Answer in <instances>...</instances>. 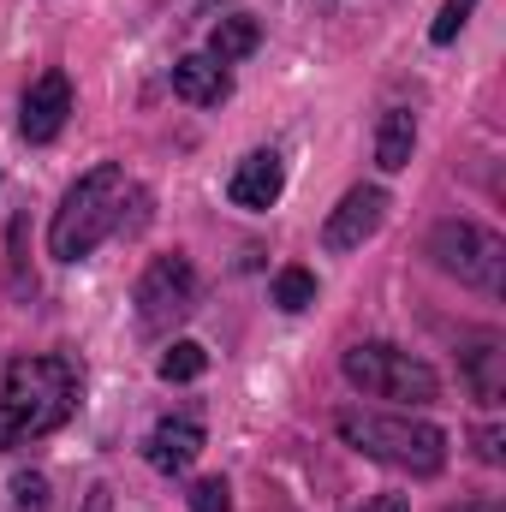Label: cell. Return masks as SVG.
I'll list each match as a JSON object with an SVG mask.
<instances>
[{
  "label": "cell",
  "mask_w": 506,
  "mask_h": 512,
  "mask_svg": "<svg viewBox=\"0 0 506 512\" xmlns=\"http://www.w3.org/2000/svg\"><path fill=\"white\" fill-rule=\"evenodd\" d=\"M78 405V364L72 358H18L6 364L0 387V447L36 441L48 429H60Z\"/></svg>",
  "instance_id": "obj_1"
},
{
  "label": "cell",
  "mask_w": 506,
  "mask_h": 512,
  "mask_svg": "<svg viewBox=\"0 0 506 512\" xmlns=\"http://www.w3.org/2000/svg\"><path fill=\"white\" fill-rule=\"evenodd\" d=\"M340 441L358 447L364 459H381L393 471H411V477H435L447 465V429L423 423V417H393V411H340L334 417Z\"/></svg>",
  "instance_id": "obj_2"
},
{
  "label": "cell",
  "mask_w": 506,
  "mask_h": 512,
  "mask_svg": "<svg viewBox=\"0 0 506 512\" xmlns=\"http://www.w3.org/2000/svg\"><path fill=\"white\" fill-rule=\"evenodd\" d=\"M126 167H114V161H102V167H90L72 191H66V203L54 209V227H48V251L60 256V262H84V256L96 251L114 227H120V209H126Z\"/></svg>",
  "instance_id": "obj_3"
},
{
  "label": "cell",
  "mask_w": 506,
  "mask_h": 512,
  "mask_svg": "<svg viewBox=\"0 0 506 512\" xmlns=\"http://www.w3.org/2000/svg\"><path fill=\"white\" fill-rule=\"evenodd\" d=\"M340 370H346V382L364 387L370 399L435 405V393H441V376H435L423 358H411V352H399V346H387V340H364V346H352V352L340 358Z\"/></svg>",
  "instance_id": "obj_4"
},
{
  "label": "cell",
  "mask_w": 506,
  "mask_h": 512,
  "mask_svg": "<svg viewBox=\"0 0 506 512\" xmlns=\"http://www.w3.org/2000/svg\"><path fill=\"white\" fill-rule=\"evenodd\" d=\"M429 256L447 274H459L465 286H477V292H501L506 286V245L495 233L471 227V221H441L435 239H429Z\"/></svg>",
  "instance_id": "obj_5"
},
{
  "label": "cell",
  "mask_w": 506,
  "mask_h": 512,
  "mask_svg": "<svg viewBox=\"0 0 506 512\" xmlns=\"http://www.w3.org/2000/svg\"><path fill=\"white\" fill-rule=\"evenodd\" d=\"M197 310V268L185 262V256H155L149 268H143V280H137V322L149 328V334H167L173 322H185Z\"/></svg>",
  "instance_id": "obj_6"
},
{
  "label": "cell",
  "mask_w": 506,
  "mask_h": 512,
  "mask_svg": "<svg viewBox=\"0 0 506 512\" xmlns=\"http://www.w3.org/2000/svg\"><path fill=\"white\" fill-rule=\"evenodd\" d=\"M381 221H387V191H381V185H352V191L328 209L322 245H328V251H358L364 239L381 233Z\"/></svg>",
  "instance_id": "obj_7"
},
{
  "label": "cell",
  "mask_w": 506,
  "mask_h": 512,
  "mask_svg": "<svg viewBox=\"0 0 506 512\" xmlns=\"http://www.w3.org/2000/svg\"><path fill=\"white\" fill-rule=\"evenodd\" d=\"M72 114V78L66 72H42L30 90H24V108H18V131L30 143H54L60 126Z\"/></svg>",
  "instance_id": "obj_8"
},
{
  "label": "cell",
  "mask_w": 506,
  "mask_h": 512,
  "mask_svg": "<svg viewBox=\"0 0 506 512\" xmlns=\"http://www.w3.org/2000/svg\"><path fill=\"white\" fill-rule=\"evenodd\" d=\"M280 191H286V161H280L274 149L245 155V161L233 167V179H227V197H233L239 209H274Z\"/></svg>",
  "instance_id": "obj_9"
},
{
  "label": "cell",
  "mask_w": 506,
  "mask_h": 512,
  "mask_svg": "<svg viewBox=\"0 0 506 512\" xmlns=\"http://www.w3.org/2000/svg\"><path fill=\"white\" fill-rule=\"evenodd\" d=\"M197 453H203V423H197V417H167V423L149 429V465H155L161 477L191 471Z\"/></svg>",
  "instance_id": "obj_10"
},
{
  "label": "cell",
  "mask_w": 506,
  "mask_h": 512,
  "mask_svg": "<svg viewBox=\"0 0 506 512\" xmlns=\"http://www.w3.org/2000/svg\"><path fill=\"white\" fill-rule=\"evenodd\" d=\"M173 96H179V102H197V108H221V102L233 96V78H227V66L209 60V54H185V60L173 66Z\"/></svg>",
  "instance_id": "obj_11"
},
{
  "label": "cell",
  "mask_w": 506,
  "mask_h": 512,
  "mask_svg": "<svg viewBox=\"0 0 506 512\" xmlns=\"http://www.w3.org/2000/svg\"><path fill=\"white\" fill-rule=\"evenodd\" d=\"M501 364H506L501 334H477V346L465 352V376H471V393H477L483 405H501V393H506Z\"/></svg>",
  "instance_id": "obj_12"
},
{
  "label": "cell",
  "mask_w": 506,
  "mask_h": 512,
  "mask_svg": "<svg viewBox=\"0 0 506 512\" xmlns=\"http://www.w3.org/2000/svg\"><path fill=\"white\" fill-rule=\"evenodd\" d=\"M411 149H417V120H411L405 108L381 114V131H376V167L381 173H399V167L411 161Z\"/></svg>",
  "instance_id": "obj_13"
},
{
  "label": "cell",
  "mask_w": 506,
  "mask_h": 512,
  "mask_svg": "<svg viewBox=\"0 0 506 512\" xmlns=\"http://www.w3.org/2000/svg\"><path fill=\"white\" fill-rule=\"evenodd\" d=\"M256 42H262V24H256V18H221V24L209 30V60L233 66V60L256 54Z\"/></svg>",
  "instance_id": "obj_14"
},
{
  "label": "cell",
  "mask_w": 506,
  "mask_h": 512,
  "mask_svg": "<svg viewBox=\"0 0 506 512\" xmlns=\"http://www.w3.org/2000/svg\"><path fill=\"white\" fill-rule=\"evenodd\" d=\"M209 370V352L197 346V340H173L167 352H161V382H197Z\"/></svg>",
  "instance_id": "obj_15"
},
{
  "label": "cell",
  "mask_w": 506,
  "mask_h": 512,
  "mask_svg": "<svg viewBox=\"0 0 506 512\" xmlns=\"http://www.w3.org/2000/svg\"><path fill=\"white\" fill-rule=\"evenodd\" d=\"M274 304L280 310H310L316 304V274L310 268H280L274 274Z\"/></svg>",
  "instance_id": "obj_16"
},
{
  "label": "cell",
  "mask_w": 506,
  "mask_h": 512,
  "mask_svg": "<svg viewBox=\"0 0 506 512\" xmlns=\"http://www.w3.org/2000/svg\"><path fill=\"white\" fill-rule=\"evenodd\" d=\"M12 507L18 512H48V477H42V471H18V477H12Z\"/></svg>",
  "instance_id": "obj_17"
},
{
  "label": "cell",
  "mask_w": 506,
  "mask_h": 512,
  "mask_svg": "<svg viewBox=\"0 0 506 512\" xmlns=\"http://www.w3.org/2000/svg\"><path fill=\"white\" fill-rule=\"evenodd\" d=\"M471 12H477V0H447V6H441V18L429 24V42H441V48H447V42L471 24Z\"/></svg>",
  "instance_id": "obj_18"
},
{
  "label": "cell",
  "mask_w": 506,
  "mask_h": 512,
  "mask_svg": "<svg viewBox=\"0 0 506 512\" xmlns=\"http://www.w3.org/2000/svg\"><path fill=\"white\" fill-rule=\"evenodd\" d=\"M191 512H233V489H227V477H203V483H191Z\"/></svg>",
  "instance_id": "obj_19"
},
{
  "label": "cell",
  "mask_w": 506,
  "mask_h": 512,
  "mask_svg": "<svg viewBox=\"0 0 506 512\" xmlns=\"http://www.w3.org/2000/svg\"><path fill=\"white\" fill-rule=\"evenodd\" d=\"M501 429H495V423H489V429H477V459H483V465H501Z\"/></svg>",
  "instance_id": "obj_20"
},
{
  "label": "cell",
  "mask_w": 506,
  "mask_h": 512,
  "mask_svg": "<svg viewBox=\"0 0 506 512\" xmlns=\"http://www.w3.org/2000/svg\"><path fill=\"white\" fill-rule=\"evenodd\" d=\"M358 512H411V507H405V495H376V501H364Z\"/></svg>",
  "instance_id": "obj_21"
},
{
  "label": "cell",
  "mask_w": 506,
  "mask_h": 512,
  "mask_svg": "<svg viewBox=\"0 0 506 512\" xmlns=\"http://www.w3.org/2000/svg\"><path fill=\"white\" fill-rule=\"evenodd\" d=\"M447 512H501V501H459V507H447Z\"/></svg>",
  "instance_id": "obj_22"
},
{
  "label": "cell",
  "mask_w": 506,
  "mask_h": 512,
  "mask_svg": "<svg viewBox=\"0 0 506 512\" xmlns=\"http://www.w3.org/2000/svg\"><path fill=\"white\" fill-rule=\"evenodd\" d=\"M108 507H114V501H108V489H90V507H84V512H108Z\"/></svg>",
  "instance_id": "obj_23"
}]
</instances>
